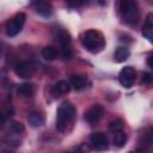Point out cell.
<instances>
[{
	"mask_svg": "<svg viewBox=\"0 0 153 153\" xmlns=\"http://www.w3.org/2000/svg\"><path fill=\"white\" fill-rule=\"evenodd\" d=\"M80 42L82 47L91 54H98L105 48V38L98 30L90 29L80 35Z\"/></svg>",
	"mask_w": 153,
	"mask_h": 153,
	"instance_id": "1",
	"label": "cell"
},
{
	"mask_svg": "<svg viewBox=\"0 0 153 153\" xmlns=\"http://www.w3.org/2000/svg\"><path fill=\"white\" fill-rule=\"evenodd\" d=\"M74 118H75L74 105L68 100L62 102L56 111V129H57V131L63 133V131L68 130V128L72 126Z\"/></svg>",
	"mask_w": 153,
	"mask_h": 153,
	"instance_id": "2",
	"label": "cell"
},
{
	"mask_svg": "<svg viewBox=\"0 0 153 153\" xmlns=\"http://www.w3.org/2000/svg\"><path fill=\"white\" fill-rule=\"evenodd\" d=\"M118 12L126 24L135 26L139 23L140 13L135 0H118Z\"/></svg>",
	"mask_w": 153,
	"mask_h": 153,
	"instance_id": "3",
	"label": "cell"
},
{
	"mask_svg": "<svg viewBox=\"0 0 153 153\" xmlns=\"http://www.w3.org/2000/svg\"><path fill=\"white\" fill-rule=\"evenodd\" d=\"M25 19H26V16L24 13H17L14 17H12L7 23H6V26H5V32L8 37H14L17 36L24 24H25Z\"/></svg>",
	"mask_w": 153,
	"mask_h": 153,
	"instance_id": "4",
	"label": "cell"
},
{
	"mask_svg": "<svg viewBox=\"0 0 153 153\" xmlns=\"http://www.w3.org/2000/svg\"><path fill=\"white\" fill-rule=\"evenodd\" d=\"M135 79H136V71L131 66L123 67L118 74V81L126 88H130L134 85Z\"/></svg>",
	"mask_w": 153,
	"mask_h": 153,
	"instance_id": "5",
	"label": "cell"
},
{
	"mask_svg": "<svg viewBox=\"0 0 153 153\" xmlns=\"http://www.w3.org/2000/svg\"><path fill=\"white\" fill-rule=\"evenodd\" d=\"M35 65L30 61H20L14 66V73L23 79H30L35 74Z\"/></svg>",
	"mask_w": 153,
	"mask_h": 153,
	"instance_id": "6",
	"label": "cell"
},
{
	"mask_svg": "<svg viewBox=\"0 0 153 153\" xmlns=\"http://www.w3.org/2000/svg\"><path fill=\"white\" fill-rule=\"evenodd\" d=\"M90 146L96 151H105L109 147V139L102 131L93 133L90 135Z\"/></svg>",
	"mask_w": 153,
	"mask_h": 153,
	"instance_id": "7",
	"label": "cell"
},
{
	"mask_svg": "<svg viewBox=\"0 0 153 153\" xmlns=\"http://www.w3.org/2000/svg\"><path fill=\"white\" fill-rule=\"evenodd\" d=\"M104 115V109L100 105H93L91 106L87 111H85V116L84 120L90 124V126H96L97 123H99V121L103 118Z\"/></svg>",
	"mask_w": 153,
	"mask_h": 153,
	"instance_id": "8",
	"label": "cell"
},
{
	"mask_svg": "<svg viewBox=\"0 0 153 153\" xmlns=\"http://www.w3.org/2000/svg\"><path fill=\"white\" fill-rule=\"evenodd\" d=\"M32 7L42 17H49L53 13V6L49 0H32Z\"/></svg>",
	"mask_w": 153,
	"mask_h": 153,
	"instance_id": "9",
	"label": "cell"
},
{
	"mask_svg": "<svg viewBox=\"0 0 153 153\" xmlns=\"http://www.w3.org/2000/svg\"><path fill=\"white\" fill-rule=\"evenodd\" d=\"M53 36L55 38V41L60 44V45H69L71 43V35L67 30L62 29V27H55L53 30Z\"/></svg>",
	"mask_w": 153,
	"mask_h": 153,
	"instance_id": "10",
	"label": "cell"
},
{
	"mask_svg": "<svg viewBox=\"0 0 153 153\" xmlns=\"http://www.w3.org/2000/svg\"><path fill=\"white\" fill-rule=\"evenodd\" d=\"M69 84L71 86L76 90V91H80V90H84L87 87L88 85V80L85 75H81V74H74L69 78Z\"/></svg>",
	"mask_w": 153,
	"mask_h": 153,
	"instance_id": "11",
	"label": "cell"
},
{
	"mask_svg": "<svg viewBox=\"0 0 153 153\" xmlns=\"http://www.w3.org/2000/svg\"><path fill=\"white\" fill-rule=\"evenodd\" d=\"M71 84L69 82H67V81H65V80H60V81H57L53 87H51V90H50V92H51V94L54 96V97H61L62 94H66V93H68L69 92V90H71Z\"/></svg>",
	"mask_w": 153,
	"mask_h": 153,
	"instance_id": "12",
	"label": "cell"
},
{
	"mask_svg": "<svg viewBox=\"0 0 153 153\" xmlns=\"http://www.w3.org/2000/svg\"><path fill=\"white\" fill-rule=\"evenodd\" d=\"M139 142H140V145H141L142 147H145V148L153 146V127L146 128V129L140 134Z\"/></svg>",
	"mask_w": 153,
	"mask_h": 153,
	"instance_id": "13",
	"label": "cell"
},
{
	"mask_svg": "<svg viewBox=\"0 0 153 153\" xmlns=\"http://www.w3.org/2000/svg\"><path fill=\"white\" fill-rule=\"evenodd\" d=\"M27 122L31 127L33 128H38L42 127L44 124V116L42 112L39 111H31L27 115Z\"/></svg>",
	"mask_w": 153,
	"mask_h": 153,
	"instance_id": "14",
	"label": "cell"
},
{
	"mask_svg": "<svg viewBox=\"0 0 153 153\" xmlns=\"http://www.w3.org/2000/svg\"><path fill=\"white\" fill-rule=\"evenodd\" d=\"M17 93L22 98H30L35 93V87L30 82H24V84H20L17 87Z\"/></svg>",
	"mask_w": 153,
	"mask_h": 153,
	"instance_id": "15",
	"label": "cell"
},
{
	"mask_svg": "<svg viewBox=\"0 0 153 153\" xmlns=\"http://www.w3.org/2000/svg\"><path fill=\"white\" fill-rule=\"evenodd\" d=\"M130 56V50L127 47H118L114 54V60L116 62H124Z\"/></svg>",
	"mask_w": 153,
	"mask_h": 153,
	"instance_id": "16",
	"label": "cell"
},
{
	"mask_svg": "<svg viewBox=\"0 0 153 153\" xmlns=\"http://www.w3.org/2000/svg\"><path fill=\"white\" fill-rule=\"evenodd\" d=\"M57 54H59L57 49L51 47V45H47L42 49V56L47 61H54L57 57Z\"/></svg>",
	"mask_w": 153,
	"mask_h": 153,
	"instance_id": "17",
	"label": "cell"
},
{
	"mask_svg": "<svg viewBox=\"0 0 153 153\" xmlns=\"http://www.w3.org/2000/svg\"><path fill=\"white\" fill-rule=\"evenodd\" d=\"M127 140H128V136L127 134L122 130V131H118L115 134V137H114V145L117 147V148H122L126 143H127Z\"/></svg>",
	"mask_w": 153,
	"mask_h": 153,
	"instance_id": "18",
	"label": "cell"
},
{
	"mask_svg": "<svg viewBox=\"0 0 153 153\" xmlns=\"http://www.w3.org/2000/svg\"><path fill=\"white\" fill-rule=\"evenodd\" d=\"M123 128H124V122L122 120H120V118L114 120V121H111L109 123V130L111 133H114V134H116L118 131H122Z\"/></svg>",
	"mask_w": 153,
	"mask_h": 153,
	"instance_id": "19",
	"label": "cell"
},
{
	"mask_svg": "<svg viewBox=\"0 0 153 153\" xmlns=\"http://www.w3.org/2000/svg\"><path fill=\"white\" fill-rule=\"evenodd\" d=\"M18 135H19V134H17V133L7 135V136L5 137V142H6V145L12 146V147H17V146H19V145H20V139H19Z\"/></svg>",
	"mask_w": 153,
	"mask_h": 153,
	"instance_id": "20",
	"label": "cell"
},
{
	"mask_svg": "<svg viewBox=\"0 0 153 153\" xmlns=\"http://www.w3.org/2000/svg\"><path fill=\"white\" fill-rule=\"evenodd\" d=\"M152 29H153V13L149 12V13H147V16L145 18L142 31H151Z\"/></svg>",
	"mask_w": 153,
	"mask_h": 153,
	"instance_id": "21",
	"label": "cell"
},
{
	"mask_svg": "<svg viewBox=\"0 0 153 153\" xmlns=\"http://www.w3.org/2000/svg\"><path fill=\"white\" fill-rule=\"evenodd\" d=\"M60 54H61V56H62L65 60H69V59L73 57V51H72V49L69 48V45H61Z\"/></svg>",
	"mask_w": 153,
	"mask_h": 153,
	"instance_id": "22",
	"label": "cell"
},
{
	"mask_svg": "<svg viewBox=\"0 0 153 153\" xmlns=\"http://www.w3.org/2000/svg\"><path fill=\"white\" fill-rule=\"evenodd\" d=\"M11 130L13 131V133H17V134H22V133H24V130H25V128H24V124L22 123V122H12L11 123Z\"/></svg>",
	"mask_w": 153,
	"mask_h": 153,
	"instance_id": "23",
	"label": "cell"
},
{
	"mask_svg": "<svg viewBox=\"0 0 153 153\" xmlns=\"http://www.w3.org/2000/svg\"><path fill=\"white\" fill-rule=\"evenodd\" d=\"M65 1H66V4H67L69 7H72V8L81 7V6L86 2V0H65Z\"/></svg>",
	"mask_w": 153,
	"mask_h": 153,
	"instance_id": "24",
	"label": "cell"
},
{
	"mask_svg": "<svg viewBox=\"0 0 153 153\" xmlns=\"http://www.w3.org/2000/svg\"><path fill=\"white\" fill-rule=\"evenodd\" d=\"M152 82H153V76H152V74L148 73V72L142 73V76H141V84H143V85H151Z\"/></svg>",
	"mask_w": 153,
	"mask_h": 153,
	"instance_id": "25",
	"label": "cell"
},
{
	"mask_svg": "<svg viewBox=\"0 0 153 153\" xmlns=\"http://www.w3.org/2000/svg\"><path fill=\"white\" fill-rule=\"evenodd\" d=\"M142 35H143V37H146L153 44V32H151V31H142Z\"/></svg>",
	"mask_w": 153,
	"mask_h": 153,
	"instance_id": "26",
	"label": "cell"
},
{
	"mask_svg": "<svg viewBox=\"0 0 153 153\" xmlns=\"http://www.w3.org/2000/svg\"><path fill=\"white\" fill-rule=\"evenodd\" d=\"M147 66L153 69V53L151 55H148V57H147Z\"/></svg>",
	"mask_w": 153,
	"mask_h": 153,
	"instance_id": "27",
	"label": "cell"
},
{
	"mask_svg": "<svg viewBox=\"0 0 153 153\" xmlns=\"http://www.w3.org/2000/svg\"><path fill=\"white\" fill-rule=\"evenodd\" d=\"M151 1H153V0H151Z\"/></svg>",
	"mask_w": 153,
	"mask_h": 153,
	"instance_id": "28",
	"label": "cell"
}]
</instances>
